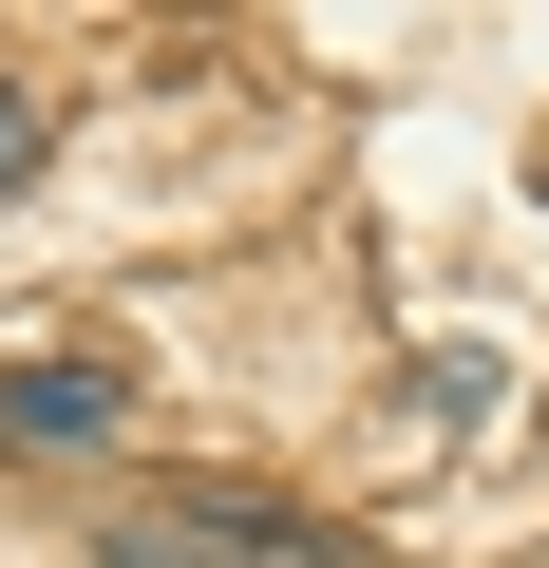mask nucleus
<instances>
[{"label":"nucleus","mask_w":549,"mask_h":568,"mask_svg":"<svg viewBox=\"0 0 549 568\" xmlns=\"http://www.w3.org/2000/svg\"><path fill=\"white\" fill-rule=\"evenodd\" d=\"M114 417H133V361L114 342H39L20 379H0V436H20V455H95Z\"/></svg>","instance_id":"obj_1"},{"label":"nucleus","mask_w":549,"mask_h":568,"mask_svg":"<svg viewBox=\"0 0 549 568\" xmlns=\"http://www.w3.org/2000/svg\"><path fill=\"white\" fill-rule=\"evenodd\" d=\"M20 171H39V95L0 77V190H20Z\"/></svg>","instance_id":"obj_2"}]
</instances>
